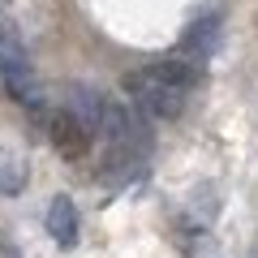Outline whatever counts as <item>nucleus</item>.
I'll return each mask as SVG.
<instances>
[{"mask_svg":"<svg viewBox=\"0 0 258 258\" xmlns=\"http://www.w3.org/2000/svg\"><path fill=\"white\" fill-rule=\"evenodd\" d=\"M125 91H129V99L138 103L142 116H155V120H176L185 112V95H189L181 86H172L168 78H159L151 64L147 69H134L125 78Z\"/></svg>","mask_w":258,"mask_h":258,"instance_id":"f257e3e1","label":"nucleus"},{"mask_svg":"<svg viewBox=\"0 0 258 258\" xmlns=\"http://www.w3.org/2000/svg\"><path fill=\"white\" fill-rule=\"evenodd\" d=\"M43 129H47L52 147L60 151L64 159H82L86 151H91V138H95V134H91V129H86L69 108H52V112H43Z\"/></svg>","mask_w":258,"mask_h":258,"instance_id":"f03ea898","label":"nucleus"},{"mask_svg":"<svg viewBox=\"0 0 258 258\" xmlns=\"http://www.w3.org/2000/svg\"><path fill=\"white\" fill-rule=\"evenodd\" d=\"M64 108L74 112V116L82 120L91 134H99V129H103V108H108V95L95 91V86H86V82H69V86H64Z\"/></svg>","mask_w":258,"mask_h":258,"instance_id":"7ed1b4c3","label":"nucleus"},{"mask_svg":"<svg viewBox=\"0 0 258 258\" xmlns=\"http://www.w3.org/2000/svg\"><path fill=\"white\" fill-rule=\"evenodd\" d=\"M30 52H26V39H22L18 22L9 13H0V78H13V74H30Z\"/></svg>","mask_w":258,"mask_h":258,"instance_id":"20e7f679","label":"nucleus"},{"mask_svg":"<svg viewBox=\"0 0 258 258\" xmlns=\"http://www.w3.org/2000/svg\"><path fill=\"white\" fill-rule=\"evenodd\" d=\"M47 232H52V241L64 245V249L78 241V207H74L69 194H56L52 203H47Z\"/></svg>","mask_w":258,"mask_h":258,"instance_id":"39448f33","label":"nucleus"},{"mask_svg":"<svg viewBox=\"0 0 258 258\" xmlns=\"http://www.w3.org/2000/svg\"><path fill=\"white\" fill-rule=\"evenodd\" d=\"M215 47H220V18H215V13H207V18H198L189 30H185L181 52H185V60H207Z\"/></svg>","mask_w":258,"mask_h":258,"instance_id":"423d86ee","label":"nucleus"},{"mask_svg":"<svg viewBox=\"0 0 258 258\" xmlns=\"http://www.w3.org/2000/svg\"><path fill=\"white\" fill-rule=\"evenodd\" d=\"M22 189H26V159L0 147V194L13 198V194H22Z\"/></svg>","mask_w":258,"mask_h":258,"instance_id":"0eeeda50","label":"nucleus"},{"mask_svg":"<svg viewBox=\"0 0 258 258\" xmlns=\"http://www.w3.org/2000/svg\"><path fill=\"white\" fill-rule=\"evenodd\" d=\"M0 254H5V258H22V254H18V245H13V241H9V237L0 241Z\"/></svg>","mask_w":258,"mask_h":258,"instance_id":"6e6552de","label":"nucleus"}]
</instances>
